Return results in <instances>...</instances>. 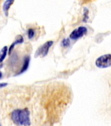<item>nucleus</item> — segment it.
Here are the masks:
<instances>
[{
	"instance_id": "nucleus-2",
	"label": "nucleus",
	"mask_w": 111,
	"mask_h": 126,
	"mask_svg": "<svg viewBox=\"0 0 111 126\" xmlns=\"http://www.w3.org/2000/svg\"><path fill=\"white\" fill-rule=\"evenodd\" d=\"M96 65L99 68H107L111 66V55H104L97 58Z\"/></svg>"
},
{
	"instance_id": "nucleus-1",
	"label": "nucleus",
	"mask_w": 111,
	"mask_h": 126,
	"mask_svg": "<svg viewBox=\"0 0 111 126\" xmlns=\"http://www.w3.org/2000/svg\"><path fill=\"white\" fill-rule=\"evenodd\" d=\"M11 119L18 125L29 126L31 125L30 112L27 108L13 110L11 113Z\"/></svg>"
},
{
	"instance_id": "nucleus-3",
	"label": "nucleus",
	"mask_w": 111,
	"mask_h": 126,
	"mask_svg": "<svg viewBox=\"0 0 111 126\" xmlns=\"http://www.w3.org/2000/svg\"><path fill=\"white\" fill-rule=\"evenodd\" d=\"M87 32H88L87 28H85L84 26H81V27L75 29L74 31H73V32L70 35V37L72 40H77V39L81 37L82 36H84L85 34H86Z\"/></svg>"
},
{
	"instance_id": "nucleus-4",
	"label": "nucleus",
	"mask_w": 111,
	"mask_h": 126,
	"mask_svg": "<svg viewBox=\"0 0 111 126\" xmlns=\"http://www.w3.org/2000/svg\"><path fill=\"white\" fill-rule=\"evenodd\" d=\"M52 44H53V41H48V42L45 43L43 46H42L38 49V51L36 52V57L39 56V55L44 57L47 54V52L49 51V48L52 46Z\"/></svg>"
},
{
	"instance_id": "nucleus-6",
	"label": "nucleus",
	"mask_w": 111,
	"mask_h": 126,
	"mask_svg": "<svg viewBox=\"0 0 111 126\" xmlns=\"http://www.w3.org/2000/svg\"><path fill=\"white\" fill-rule=\"evenodd\" d=\"M7 52H8V48H7V46H5L2 49V55H1V63H2V61L4 60V58H5V55H7Z\"/></svg>"
},
{
	"instance_id": "nucleus-7",
	"label": "nucleus",
	"mask_w": 111,
	"mask_h": 126,
	"mask_svg": "<svg viewBox=\"0 0 111 126\" xmlns=\"http://www.w3.org/2000/svg\"><path fill=\"white\" fill-rule=\"evenodd\" d=\"M29 61H30V58H27L25 59V61H24V65H23V67H22V71H21V72H24V71H25V70L27 69V66H28Z\"/></svg>"
},
{
	"instance_id": "nucleus-9",
	"label": "nucleus",
	"mask_w": 111,
	"mask_h": 126,
	"mask_svg": "<svg viewBox=\"0 0 111 126\" xmlns=\"http://www.w3.org/2000/svg\"><path fill=\"white\" fill-rule=\"evenodd\" d=\"M62 46H65V47L68 46L70 45V40H64L62 41Z\"/></svg>"
},
{
	"instance_id": "nucleus-5",
	"label": "nucleus",
	"mask_w": 111,
	"mask_h": 126,
	"mask_svg": "<svg viewBox=\"0 0 111 126\" xmlns=\"http://www.w3.org/2000/svg\"><path fill=\"white\" fill-rule=\"evenodd\" d=\"M13 2H14V0H7V1L5 2L4 5H3V10L6 15H8V11L11 5L13 3Z\"/></svg>"
},
{
	"instance_id": "nucleus-8",
	"label": "nucleus",
	"mask_w": 111,
	"mask_h": 126,
	"mask_svg": "<svg viewBox=\"0 0 111 126\" xmlns=\"http://www.w3.org/2000/svg\"><path fill=\"white\" fill-rule=\"evenodd\" d=\"M28 36H29L30 39L33 38V37L34 36V31L33 29H29L28 30Z\"/></svg>"
}]
</instances>
